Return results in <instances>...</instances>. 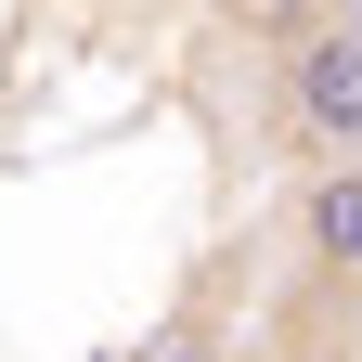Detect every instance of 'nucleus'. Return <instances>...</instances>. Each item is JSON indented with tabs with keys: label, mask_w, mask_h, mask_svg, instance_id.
<instances>
[{
	"label": "nucleus",
	"mask_w": 362,
	"mask_h": 362,
	"mask_svg": "<svg viewBox=\"0 0 362 362\" xmlns=\"http://www.w3.org/2000/svg\"><path fill=\"white\" fill-rule=\"evenodd\" d=\"M272 117H285L298 156H362V13H337V0H298L285 13Z\"/></svg>",
	"instance_id": "nucleus-1"
},
{
	"label": "nucleus",
	"mask_w": 362,
	"mask_h": 362,
	"mask_svg": "<svg viewBox=\"0 0 362 362\" xmlns=\"http://www.w3.org/2000/svg\"><path fill=\"white\" fill-rule=\"evenodd\" d=\"M298 259L324 285H362V156H310L298 168Z\"/></svg>",
	"instance_id": "nucleus-2"
},
{
	"label": "nucleus",
	"mask_w": 362,
	"mask_h": 362,
	"mask_svg": "<svg viewBox=\"0 0 362 362\" xmlns=\"http://www.w3.org/2000/svg\"><path fill=\"white\" fill-rule=\"evenodd\" d=\"M129 362H233V349H220L207 324H156V337H143V349H129Z\"/></svg>",
	"instance_id": "nucleus-3"
},
{
	"label": "nucleus",
	"mask_w": 362,
	"mask_h": 362,
	"mask_svg": "<svg viewBox=\"0 0 362 362\" xmlns=\"http://www.w3.org/2000/svg\"><path fill=\"white\" fill-rule=\"evenodd\" d=\"M259 13H272V26H285V13H298V0H259Z\"/></svg>",
	"instance_id": "nucleus-4"
}]
</instances>
